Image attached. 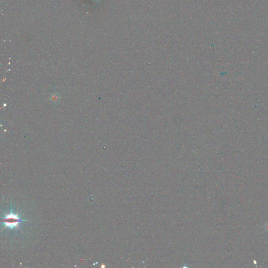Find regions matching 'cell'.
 Here are the masks:
<instances>
[{"instance_id": "cell-1", "label": "cell", "mask_w": 268, "mask_h": 268, "mask_svg": "<svg viewBox=\"0 0 268 268\" xmlns=\"http://www.w3.org/2000/svg\"><path fill=\"white\" fill-rule=\"evenodd\" d=\"M22 220L19 218L18 214H14L12 211H11L10 213L6 214L3 219V223H4V228L8 227L12 229L19 227V223Z\"/></svg>"}]
</instances>
